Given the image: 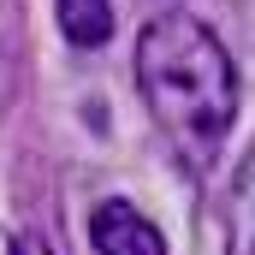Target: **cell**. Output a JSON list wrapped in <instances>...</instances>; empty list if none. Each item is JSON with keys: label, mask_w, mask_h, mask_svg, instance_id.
<instances>
[{"label": "cell", "mask_w": 255, "mask_h": 255, "mask_svg": "<svg viewBox=\"0 0 255 255\" xmlns=\"http://www.w3.org/2000/svg\"><path fill=\"white\" fill-rule=\"evenodd\" d=\"M136 89L160 136L190 166H208L238 113V77L220 36L190 12H160L136 36Z\"/></svg>", "instance_id": "1"}, {"label": "cell", "mask_w": 255, "mask_h": 255, "mask_svg": "<svg viewBox=\"0 0 255 255\" xmlns=\"http://www.w3.org/2000/svg\"><path fill=\"white\" fill-rule=\"evenodd\" d=\"M89 238L101 255H166V238L130 208V202H101L89 220Z\"/></svg>", "instance_id": "2"}, {"label": "cell", "mask_w": 255, "mask_h": 255, "mask_svg": "<svg viewBox=\"0 0 255 255\" xmlns=\"http://www.w3.org/2000/svg\"><path fill=\"white\" fill-rule=\"evenodd\" d=\"M54 6H60V30L71 48H107V36H113L107 0H54Z\"/></svg>", "instance_id": "3"}, {"label": "cell", "mask_w": 255, "mask_h": 255, "mask_svg": "<svg viewBox=\"0 0 255 255\" xmlns=\"http://www.w3.org/2000/svg\"><path fill=\"white\" fill-rule=\"evenodd\" d=\"M232 202H238V238H232V255H250V166H238Z\"/></svg>", "instance_id": "4"}, {"label": "cell", "mask_w": 255, "mask_h": 255, "mask_svg": "<svg viewBox=\"0 0 255 255\" xmlns=\"http://www.w3.org/2000/svg\"><path fill=\"white\" fill-rule=\"evenodd\" d=\"M0 255H12V238H6V232H0Z\"/></svg>", "instance_id": "5"}]
</instances>
